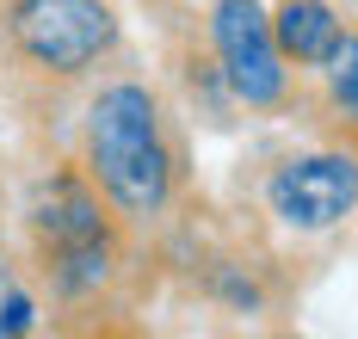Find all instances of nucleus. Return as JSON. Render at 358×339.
<instances>
[{
	"label": "nucleus",
	"instance_id": "7",
	"mask_svg": "<svg viewBox=\"0 0 358 339\" xmlns=\"http://www.w3.org/2000/svg\"><path fill=\"white\" fill-rule=\"evenodd\" d=\"M327 99H334V112L358 123V31H340V43L327 50Z\"/></svg>",
	"mask_w": 358,
	"mask_h": 339
},
{
	"label": "nucleus",
	"instance_id": "3",
	"mask_svg": "<svg viewBox=\"0 0 358 339\" xmlns=\"http://www.w3.org/2000/svg\"><path fill=\"white\" fill-rule=\"evenodd\" d=\"M6 43L37 75H87L117 43V13L111 0H13Z\"/></svg>",
	"mask_w": 358,
	"mask_h": 339
},
{
	"label": "nucleus",
	"instance_id": "5",
	"mask_svg": "<svg viewBox=\"0 0 358 339\" xmlns=\"http://www.w3.org/2000/svg\"><path fill=\"white\" fill-rule=\"evenodd\" d=\"M210 38H216V56H222V75L235 86V99H248V105L285 99V56L272 43V19L259 13V0H216Z\"/></svg>",
	"mask_w": 358,
	"mask_h": 339
},
{
	"label": "nucleus",
	"instance_id": "1",
	"mask_svg": "<svg viewBox=\"0 0 358 339\" xmlns=\"http://www.w3.org/2000/svg\"><path fill=\"white\" fill-rule=\"evenodd\" d=\"M87 173L124 216H155L173 191V149L155 93L136 80L106 86L87 105Z\"/></svg>",
	"mask_w": 358,
	"mask_h": 339
},
{
	"label": "nucleus",
	"instance_id": "2",
	"mask_svg": "<svg viewBox=\"0 0 358 339\" xmlns=\"http://www.w3.org/2000/svg\"><path fill=\"white\" fill-rule=\"evenodd\" d=\"M31 234H37L43 278L69 302L99 296L106 278L117 271V228H111L99 191L87 186L80 173H62L56 186L43 191V204H37V216H31Z\"/></svg>",
	"mask_w": 358,
	"mask_h": 339
},
{
	"label": "nucleus",
	"instance_id": "6",
	"mask_svg": "<svg viewBox=\"0 0 358 339\" xmlns=\"http://www.w3.org/2000/svg\"><path fill=\"white\" fill-rule=\"evenodd\" d=\"M340 13L327 6V0H285L278 6V19H272V43H278V56L290 62H303V68H322L327 50L340 43Z\"/></svg>",
	"mask_w": 358,
	"mask_h": 339
},
{
	"label": "nucleus",
	"instance_id": "4",
	"mask_svg": "<svg viewBox=\"0 0 358 339\" xmlns=\"http://www.w3.org/2000/svg\"><path fill=\"white\" fill-rule=\"evenodd\" d=\"M272 216L296 234H327L358 210V154H303L285 160L266 186Z\"/></svg>",
	"mask_w": 358,
	"mask_h": 339
}]
</instances>
